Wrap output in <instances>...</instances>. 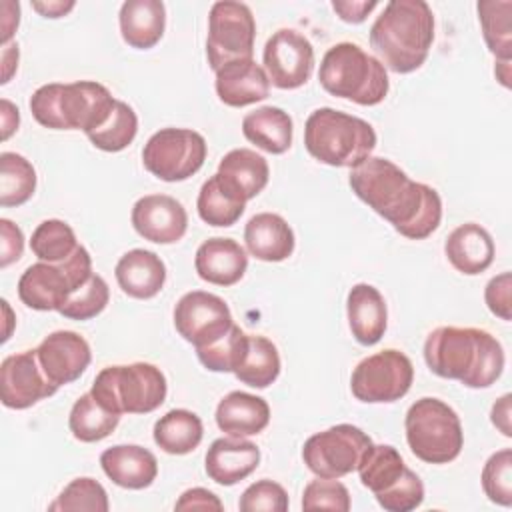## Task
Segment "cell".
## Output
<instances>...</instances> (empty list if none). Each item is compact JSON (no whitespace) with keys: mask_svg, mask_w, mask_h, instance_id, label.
Listing matches in <instances>:
<instances>
[{"mask_svg":"<svg viewBox=\"0 0 512 512\" xmlns=\"http://www.w3.org/2000/svg\"><path fill=\"white\" fill-rule=\"evenodd\" d=\"M348 182L364 204L408 240H424L440 226V194L428 184L414 182L388 158L368 156L350 170Z\"/></svg>","mask_w":512,"mask_h":512,"instance_id":"obj_1","label":"cell"},{"mask_svg":"<svg viewBox=\"0 0 512 512\" xmlns=\"http://www.w3.org/2000/svg\"><path fill=\"white\" fill-rule=\"evenodd\" d=\"M428 368L468 388L492 386L504 370L502 344L490 332L472 326H438L424 342Z\"/></svg>","mask_w":512,"mask_h":512,"instance_id":"obj_2","label":"cell"},{"mask_svg":"<svg viewBox=\"0 0 512 512\" xmlns=\"http://www.w3.org/2000/svg\"><path fill=\"white\" fill-rule=\"evenodd\" d=\"M434 42V14L424 0H390L370 26V46L386 70H418Z\"/></svg>","mask_w":512,"mask_h":512,"instance_id":"obj_3","label":"cell"},{"mask_svg":"<svg viewBox=\"0 0 512 512\" xmlns=\"http://www.w3.org/2000/svg\"><path fill=\"white\" fill-rule=\"evenodd\" d=\"M118 98L94 80L70 84L50 82L30 96L34 120L50 130H82L84 134L100 128L114 110Z\"/></svg>","mask_w":512,"mask_h":512,"instance_id":"obj_4","label":"cell"},{"mask_svg":"<svg viewBox=\"0 0 512 512\" xmlns=\"http://www.w3.org/2000/svg\"><path fill=\"white\" fill-rule=\"evenodd\" d=\"M304 146L322 164L354 168L376 148V132L366 120L324 106L306 118Z\"/></svg>","mask_w":512,"mask_h":512,"instance_id":"obj_5","label":"cell"},{"mask_svg":"<svg viewBox=\"0 0 512 512\" xmlns=\"http://www.w3.org/2000/svg\"><path fill=\"white\" fill-rule=\"evenodd\" d=\"M318 80L328 94L360 106L380 104L390 90L382 62L354 42H338L328 48L320 62Z\"/></svg>","mask_w":512,"mask_h":512,"instance_id":"obj_6","label":"cell"},{"mask_svg":"<svg viewBox=\"0 0 512 512\" xmlns=\"http://www.w3.org/2000/svg\"><path fill=\"white\" fill-rule=\"evenodd\" d=\"M90 394L110 412L148 414L160 408L168 394L164 372L150 362L118 364L102 368Z\"/></svg>","mask_w":512,"mask_h":512,"instance_id":"obj_7","label":"cell"},{"mask_svg":"<svg viewBox=\"0 0 512 512\" xmlns=\"http://www.w3.org/2000/svg\"><path fill=\"white\" fill-rule=\"evenodd\" d=\"M404 430L410 452L426 464H448L460 456L464 446L456 410L438 398L416 400L406 412Z\"/></svg>","mask_w":512,"mask_h":512,"instance_id":"obj_8","label":"cell"},{"mask_svg":"<svg viewBox=\"0 0 512 512\" xmlns=\"http://www.w3.org/2000/svg\"><path fill=\"white\" fill-rule=\"evenodd\" d=\"M92 258L84 246L60 264L36 262L18 280V298L32 310H60L66 298L92 276Z\"/></svg>","mask_w":512,"mask_h":512,"instance_id":"obj_9","label":"cell"},{"mask_svg":"<svg viewBox=\"0 0 512 512\" xmlns=\"http://www.w3.org/2000/svg\"><path fill=\"white\" fill-rule=\"evenodd\" d=\"M206 140L190 128H162L142 150L144 168L164 182H182L194 176L206 160Z\"/></svg>","mask_w":512,"mask_h":512,"instance_id":"obj_10","label":"cell"},{"mask_svg":"<svg viewBox=\"0 0 512 512\" xmlns=\"http://www.w3.org/2000/svg\"><path fill=\"white\" fill-rule=\"evenodd\" d=\"M256 22L252 10L234 0L214 2L208 14L206 58L216 72L228 62L250 60L254 54Z\"/></svg>","mask_w":512,"mask_h":512,"instance_id":"obj_11","label":"cell"},{"mask_svg":"<svg viewBox=\"0 0 512 512\" xmlns=\"http://www.w3.org/2000/svg\"><path fill=\"white\" fill-rule=\"evenodd\" d=\"M414 382L410 358L394 348L380 350L356 364L350 376V390L366 404H388L404 398Z\"/></svg>","mask_w":512,"mask_h":512,"instance_id":"obj_12","label":"cell"},{"mask_svg":"<svg viewBox=\"0 0 512 512\" xmlns=\"http://www.w3.org/2000/svg\"><path fill=\"white\" fill-rule=\"evenodd\" d=\"M370 446L372 438L358 426L336 424L304 442L302 460L318 478H342L358 468Z\"/></svg>","mask_w":512,"mask_h":512,"instance_id":"obj_13","label":"cell"},{"mask_svg":"<svg viewBox=\"0 0 512 512\" xmlns=\"http://www.w3.org/2000/svg\"><path fill=\"white\" fill-rule=\"evenodd\" d=\"M228 304L206 290L186 292L174 306V328L194 348L208 346L232 328Z\"/></svg>","mask_w":512,"mask_h":512,"instance_id":"obj_14","label":"cell"},{"mask_svg":"<svg viewBox=\"0 0 512 512\" xmlns=\"http://www.w3.org/2000/svg\"><path fill=\"white\" fill-rule=\"evenodd\" d=\"M262 60L272 86L294 90L304 86L314 72V46L304 34L280 28L266 40Z\"/></svg>","mask_w":512,"mask_h":512,"instance_id":"obj_15","label":"cell"},{"mask_svg":"<svg viewBox=\"0 0 512 512\" xmlns=\"http://www.w3.org/2000/svg\"><path fill=\"white\" fill-rule=\"evenodd\" d=\"M40 366L36 348L10 354L0 364V398L6 408L26 410L58 392Z\"/></svg>","mask_w":512,"mask_h":512,"instance_id":"obj_16","label":"cell"},{"mask_svg":"<svg viewBox=\"0 0 512 512\" xmlns=\"http://www.w3.org/2000/svg\"><path fill=\"white\" fill-rule=\"evenodd\" d=\"M132 226L148 242L174 244L188 230V214L182 202L168 194H146L132 206Z\"/></svg>","mask_w":512,"mask_h":512,"instance_id":"obj_17","label":"cell"},{"mask_svg":"<svg viewBox=\"0 0 512 512\" xmlns=\"http://www.w3.org/2000/svg\"><path fill=\"white\" fill-rule=\"evenodd\" d=\"M38 360L46 376L64 386L78 380L92 362L90 344L72 330H56L48 334L36 348Z\"/></svg>","mask_w":512,"mask_h":512,"instance_id":"obj_18","label":"cell"},{"mask_svg":"<svg viewBox=\"0 0 512 512\" xmlns=\"http://www.w3.org/2000/svg\"><path fill=\"white\" fill-rule=\"evenodd\" d=\"M260 464V448L242 436L216 438L204 458L210 480L220 486H234L248 478Z\"/></svg>","mask_w":512,"mask_h":512,"instance_id":"obj_19","label":"cell"},{"mask_svg":"<svg viewBox=\"0 0 512 512\" xmlns=\"http://www.w3.org/2000/svg\"><path fill=\"white\" fill-rule=\"evenodd\" d=\"M194 268L208 284L234 286L248 268V254L236 240L214 236L198 246Z\"/></svg>","mask_w":512,"mask_h":512,"instance_id":"obj_20","label":"cell"},{"mask_svg":"<svg viewBox=\"0 0 512 512\" xmlns=\"http://www.w3.org/2000/svg\"><path fill=\"white\" fill-rule=\"evenodd\" d=\"M270 78L264 66L250 60H234L216 70V94L220 102L232 108L256 104L270 94Z\"/></svg>","mask_w":512,"mask_h":512,"instance_id":"obj_21","label":"cell"},{"mask_svg":"<svg viewBox=\"0 0 512 512\" xmlns=\"http://www.w3.org/2000/svg\"><path fill=\"white\" fill-rule=\"evenodd\" d=\"M104 474L120 488L144 490L158 476L156 456L138 444H116L100 454Z\"/></svg>","mask_w":512,"mask_h":512,"instance_id":"obj_22","label":"cell"},{"mask_svg":"<svg viewBox=\"0 0 512 512\" xmlns=\"http://www.w3.org/2000/svg\"><path fill=\"white\" fill-rule=\"evenodd\" d=\"M346 314L356 342L374 346L382 340L388 326V308L378 288L366 282L354 284L346 298Z\"/></svg>","mask_w":512,"mask_h":512,"instance_id":"obj_23","label":"cell"},{"mask_svg":"<svg viewBox=\"0 0 512 512\" xmlns=\"http://www.w3.org/2000/svg\"><path fill=\"white\" fill-rule=\"evenodd\" d=\"M114 276L124 294L136 300H150L166 282V264L156 252L134 248L116 262Z\"/></svg>","mask_w":512,"mask_h":512,"instance_id":"obj_24","label":"cell"},{"mask_svg":"<svg viewBox=\"0 0 512 512\" xmlns=\"http://www.w3.org/2000/svg\"><path fill=\"white\" fill-rule=\"evenodd\" d=\"M444 254L458 272L476 276L490 268L496 248L486 228L476 222H466L448 234L444 242Z\"/></svg>","mask_w":512,"mask_h":512,"instance_id":"obj_25","label":"cell"},{"mask_svg":"<svg viewBox=\"0 0 512 512\" xmlns=\"http://www.w3.org/2000/svg\"><path fill=\"white\" fill-rule=\"evenodd\" d=\"M246 250L262 262H282L292 256L296 238L290 224L274 212L254 214L244 228Z\"/></svg>","mask_w":512,"mask_h":512,"instance_id":"obj_26","label":"cell"},{"mask_svg":"<svg viewBox=\"0 0 512 512\" xmlns=\"http://www.w3.org/2000/svg\"><path fill=\"white\" fill-rule=\"evenodd\" d=\"M216 424L228 436H254L270 424V406L256 394L232 390L216 406Z\"/></svg>","mask_w":512,"mask_h":512,"instance_id":"obj_27","label":"cell"},{"mask_svg":"<svg viewBox=\"0 0 512 512\" xmlns=\"http://www.w3.org/2000/svg\"><path fill=\"white\" fill-rule=\"evenodd\" d=\"M122 40L136 50L154 48L166 28V6L160 0H126L120 6Z\"/></svg>","mask_w":512,"mask_h":512,"instance_id":"obj_28","label":"cell"},{"mask_svg":"<svg viewBox=\"0 0 512 512\" xmlns=\"http://www.w3.org/2000/svg\"><path fill=\"white\" fill-rule=\"evenodd\" d=\"M242 200L256 198L268 184L270 168L264 156L250 148H234L226 152L216 172Z\"/></svg>","mask_w":512,"mask_h":512,"instance_id":"obj_29","label":"cell"},{"mask_svg":"<svg viewBox=\"0 0 512 512\" xmlns=\"http://www.w3.org/2000/svg\"><path fill=\"white\" fill-rule=\"evenodd\" d=\"M242 134L268 154H284L292 146L294 124L278 106H262L242 118Z\"/></svg>","mask_w":512,"mask_h":512,"instance_id":"obj_30","label":"cell"},{"mask_svg":"<svg viewBox=\"0 0 512 512\" xmlns=\"http://www.w3.org/2000/svg\"><path fill=\"white\" fill-rule=\"evenodd\" d=\"M152 434L160 450L166 454L184 456L200 446L204 426L200 416L192 410L174 408L156 420Z\"/></svg>","mask_w":512,"mask_h":512,"instance_id":"obj_31","label":"cell"},{"mask_svg":"<svg viewBox=\"0 0 512 512\" xmlns=\"http://www.w3.org/2000/svg\"><path fill=\"white\" fill-rule=\"evenodd\" d=\"M196 208L198 216L206 224L226 228L240 220L246 210V200H242L218 174H214L202 184Z\"/></svg>","mask_w":512,"mask_h":512,"instance_id":"obj_32","label":"cell"},{"mask_svg":"<svg viewBox=\"0 0 512 512\" xmlns=\"http://www.w3.org/2000/svg\"><path fill=\"white\" fill-rule=\"evenodd\" d=\"M280 374V354L272 340L266 336L248 334V346L234 370V376L252 388H268Z\"/></svg>","mask_w":512,"mask_h":512,"instance_id":"obj_33","label":"cell"},{"mask_svg":"<svg viewBox=\"0 0 512 512\" xmlns=\"http://www.w3.org/2000/svg\"><path fill=\"white\" fill-rule=\"evenodd\" d=\"M406 464L400 456V452L390 444H372L360 464H358V476L364 488H368L374 496L394 486L402 474L406 472Z\"/></svg>","mask_w":512,"mask_h":512,"instance_id":"obj_34","label":"cell"},{"mask_svg":"<svg viewBox=\"0 0 512 512\" xmlns=\"http://www.w3.org/2000/svg\"><path fill=\"white\" fill-rule=\"evenodd\" d=\"M120 422V414L104 408L90 392L82 394L68 416V428L80 442H100L110 436Z\"/></svg>","mask_w":512,"mask_h":512,"instance_id":"obj_35","label":"cell"},{"mask_svg":"<svg viewBox=\"0 0 512 512\" xmlns=\"http://www.w3.org/2000/svg\"><path fill=\"white\" fill-rule=\"evenodd\" d=\"M36 190V170L30 160L16 152L0 154V206H22Z\"/></svg>","mask_w":512,"mask_h":512,"instance_id":"obj_36","label":"cell"},{"mask_svg":"<svg viewBox=\"0 0 512 512\" xmlns=\"http://www.w3.org/2000/svg\"><path fill=\"white\" fill-rule=\"evenodd\" d=\"M482 36L488 50L496 60L512 58V26H510V0H480L476 4Z\"/></svg>","mask_w":512,"mask_h":512,"instance_id":"obj_37","label":"cell"},{"mask_svg":"<svg viewBox=\"0 0 512 512\" xmlns=\"http://www.w3.org/2000/svg\"><path fill=\"white\" fill-rule=\"evenodd\" d=\"M76 234L70 224L58 218H48L36 226L30 238V250L40 262L60 264L78 248Z\"/></svg>","mask_w":512,"mask_h":512,"instance_id":"obj_38","label":"cell"},{"mask_svg":"<svg viewBox=\"0 0 512 512\" xmlns=\"http://www.w3.org/2000/svg\"><path fill=\"white\" fill-rule=\"evenodd\" d=\"M136 132H138V116L134 108L122 100H116L108 120L86 136L98 150L120 152L132 144V140L136 138Z\"/></svg>","mask_w":512,"mask_h":512,"instance_id":"obj_39","label":"cell"},{"mask_svg":"<svg viewBox=\"0 0 512 512\" xmlns=\"http://www.w3.org/2000/svg\"><path fill=\"white\" fill-rule=\"evenodd\" d=\"M248 346V334L232 324V328L218 338L216 342L196 348V356L200 364L212 372H234L240 364Z\"/></svg>","mask_w":512,"mask_h":512,"instance_id":"obj_40","label":"cell"},{"mask_svg":"<svg viewBox=\"0 0 512 512\" xmlns=\"http://www.w3.org/2000/svg\"><path fill=\"white\" fill-rule=\"evenodd\" d=\"M110 300V290L100 274H92L78 290H74L60 306V314L68 320H90L98 316Z\"/></svg>","mask_w":512,"mask_h":512,"instance_id":"obj_41","label":"cell"},{"mask_svg":"<svg viewBox=\"0 0 512 512\" xmlns=\"http://www.w3.org/2000/svg\"><path fill=\"white\" fill-rule=\"evenodd\" d=\"M50 510H92V512H108V494L104 486L90 478H74L70 484L64 486V490L58 494V498L48 506Z\"/></svg>","mask_w":512,"mask_h":512,"instance_id":"obj_42","label":"cell"},{"mask_svg":"<svg viewBox=\"0 0 512 512\" xmlns=\"http://www.w3.org/2000/svg\"><path fill=\"white\" fill-rule=\"evenodd\" d=\"M482 490L490 502L500 506L512 504V450L494 452L482 468Z\"/></svg>","mask_w":512,"mask_h":512,"instance_id":"obj_43","label":"cell"},{"mask_svg":"<svg viewBox=\"0 0 512 512\" xmlns=\"http://www.w3.org/2000/svg\"><path fill=\"white\" fill-rule=\"evenodd\" d=\"M304 510H350V492L338 478H316L302 492Z\"/></svg>","mask_w":512,"mask_h":512,"instance_id":"obj_44","label":"cell"},{"mask_svg":"<svg viewBox=\"0 0 512 512\" xmlns=\"http://www.w3.org/2000/svg\"><path fill=\"white\" fill-rule=\"evenodd\" d=\"M376 502L388 512H410L424 502V484L414 470L406 468L394 486L376 494Z\"/></svg>","mask_w":512,"mask_h":512,"instance_id":"obj_45","label":"cell"},{"mask_svg":"<svg viewBox=\"0 0 512 512\" xmlns=\"http://www.w3.org/2000/svg\"><path fill=\"white\" fill-rule=\"evenodd\" d=\"M288 504L290 500L286 490L268 478L250 484L238 500V508L242 512H286Z\"/></svg>","mask_w":512,"mask_h":512,"instance_id":"obj_46","label":"cell"},{"mask_svg":"<svg viewBox=\"0 0 512 512\" xmlns=\"http://www.w3.org/2000/svg\"><path fill=\"white\" fill-rule=\"evenodd\" d=\"M510 290H512V274L510 272H502V274L490 278V282L486 284V290H484V300H486L488 310L506 322H510V318H512Z\"/></svg>","mask_w":512,"mask_h":512,"instance_id":"obj_47","label":"cell"},{"mask_svg":"<svg viewBox=\"0 0 512 512\" xmlns=\"http://www.w3.org/2000/svg\"><path fill=\"white\" fill-rule=\"evenodd\" d=\"M24 252V234L8 218L0 220V268H8L12 262L20 260Z\"/></svg>","mask_w":512,"mask_h":512,"instance_id":"obj_48","label":"cell"},{"mask_svg":"<svg viewBox=\"0 0 512 512\" xmlns=\"http://www.w3.org/2000/svg\"><path fill=\"white\" fill-rule=\"evenodd\" d=\"M176 510H222L224 504L220 502V498L206 490V488H190L186 492L180 494V498L174 504Z\"/></svg>","mask_w":512,"mask_h":512,"instance_id":"obj_49","label":"cell"},{"mask_svg":"<svg viewBox=\"0 0 512 512\" xmlns=\"http://www.w3.org/2000/svg\"><path fill=\"white\" fill-rule=\"evenodd\" d=\"M378 6V2H374V0H370V2H366V0H334L332 2V8H334V12L338 14V18L340 20H344V22H348V24H360V22H364L366 20V16L374 10Z\"/></svg>","mask_w":512,"mask_h":512,"instance_id":"obj_50","label":"cell"},{"mask_svg":"<svg viewBox=\"0 0 512 512\" xmlns=\"http://www.w3.org/2000/svg\"><path fill=\"white\" fill-rule=\"evenodd\" d=\"M490 420L506 438L512 436V428H510V394H504L502 398H498L494 402L492 412H490Z\"/></svg>","mask_w":512,"mask_h":512,"instance_id":"obj_51","label":"cell"},{"mask_svg":"<svg viewBox=\"0 0 512 512\" xmlns=\"http://www.w3.org/2000/svg\"><path fill=\"white\" fill-rule=\"evenodd\" d=\"M0 106H2V116H0L2 118V140H8L18 130L20 114H18V108L6 98H2Z\"/></svg>","mask_w":512,"mask_h":512,"instance_id":"obj_52","label":"cell"},{"mask_svg":"<svg viewBox=\"0 0 512 512\" xmlns=\"http://www.w3.org/2000/svg\"><path fill=\"white\" fill-rule=\"evenodd\" d=\"M76 2H32V8L40 12L44 18H62L66 16Z\"/></svg>","mask_w":512,"mask_h":512,"instance_id":"obj_53","label":"cell"},{"mask_svg":"<svg viewBox=\"0 0 512 512\" xmlns=\"http://www.w3.org/2000/svg\"><path fill=\"white\" fill-rule=\"evenodd\" d=\"M18 68V44H4L2 48V84H6Z\"/></svg>","mask_w":512,"mask_h":512,"instance_id":"obj_54","label":"cell"},{"mask_svg":"<svg viewBox=\"0 0 512 512\" xmlns=\"http://www.w3.org/2000/svg\"><path fill=\"white\" fill-rule=\"evenodd\" d=\"M496 78L500 80L502 86L510 88V60H496Z\"/></svg>","mask_w":512,"mask_h":512,"instance_id":"obj_55","label":"cell"},{"mask_svg":"<svg viewBox=\"0 0 512 512\" xmlns=\"http://www.w3.org/2000/svg\"><path fill=\"white\" fill-rule=\"evenodd\" d=\"M2 310H4V316H6V328H4V332H2V342H6L8 338H10V332H12V310H10V306H8V302L6 300H2Z\"/></svg>","mask_w":512,"mask_h":512,"instance_id":"obj_56","label":"cell"}]
</instances>
